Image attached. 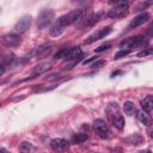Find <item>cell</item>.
Wrapping results in <instances>:
<instances>
[{"instance_id":"cell-1","label":"cell","mask_w":153,"mask_h":153,"mask_svg":"<svg viewBox=\"0 0 153 153\" xmlns=\"http://www.w3.org/2000/svg\"><path fill=\"white\" fill-rule=\"evenodd\" d=\"M81 12H82V10H73V11L63 14L62 17H60L59 20H57V23L55 25H57V26H60V27H62L65 30V27L67 25H71V24H73V23L76 22V19L80 17Z\"/></svg>"},{"instance_id":"cell-2","label":"cell","mask_w":153,"mask_h":153,"mask_svg":"<svg viewBox=\"0 0 153 153\" xmlns=\"http://www.w3.org/2000/svg\"><path fill=\"white\" fill-rule=\"evenodd\" d=\"M148 41L143 37V36H136V37H131V38H128L126 41H123L121 43V48H124L127 50H130L131 48H143L145 45H147Z\"/></svg>"},{"instance_id":"cell-3","label":"cell","mask_w":153,"mask_h":153,"mask_svg":"<svg viewBox=\"0 0 153 153\" xmlns=\"http://www.w3.org/2000/svg\"><path fill=\"white\" fill-rule=\"evenodd\" d=\"M128 12H129V4L128 2H121L109 11L108 17L112 18V19H120V18L126 17L128 14Z\"/></svg>"},{"instance_id":"cell-4","label":"cell","mask_w":153,"mask_h":153,"mask_svg":"<svg viewBox=\"0 0 153 153\" xmlns=\"http://www.w3.org/2000/svg\"><path fill=\"white\" fill-rule=\"evenodd\" d=\"M54 19V11L53 10H43L37 16V26L38 29H44L50 24V22Z\"/></svg>"},{"instance_id":"cell-5","label":"cell","mask_w":153,"mask_h":153,"mask_svg":"<svg viewBox=\"0 0 153 153\" xmlns=\"http://www.w3.org/2000/svg\"><path fill=\"white\" fill-rule=\"evenodd\" d=\"M92 18H93V12L91 10H82L80 17L76 19V22L74 23V25H75L76 29H82L85 26L91 25Z\"/></svg>"},{"instance_id":"cell-6","label":"cell","mask_w":153,"mask_h":153,"mask_svg":"<svg viewBox=\"0 0 153 153\" xmlns=\"http://www.w3.org/2000/svg\"><path fill=\"white\" fill-rule=\"evenodd\" d=\"M30 24H31V18L30 16H24L22 19H19V22L14 25L13 30H12V33L14 35H22L24 33L29 27H30Z\"/></svg>"},{"instance_id":"cell-7","label":"cell","mask_w":153,"mask_h":153,"mask_svg":"<svg viewBox=\"0 0 153 153\" xmlns=\"http://www.w3.org/2000/svg\"><path fill=\"white\" fill-rule=\"evenodd\" d=\"M110 32H111V27H110V26H105V27L98 29L96 32L91 33V35L85 39V44H91V43H93V42H96V41L103 38V37L108 36Z\"/></svg>"},{"instance_id":"cell-8","label":"cell","mask_w":153,"mask_h":153,"mask_svg":"<svg viewBox=\"0 0 153 153\" xmlns=\"http://www.w3.org/2000/svg\"><path fill=\"white\" fill-rule=\"evenodd\" d=\"M93 128H94L96 134L99 137H105L106 136V134H108V126H106L104 120H100V118L96 120L94 124H93Z\"/></svg>"},{"instance_id":"cell-9","label":"cell","mask_w":153,"mask_h":153,"mask_svg":"<svg viewBox=\"0 0 153 153\" xmlns=\"http://www.w3.org/2000/svg\"><path fill=\"white\" fill-rule=\"evenodd\" d=\"M148 19H149V13H147V12H142V13H140L139 16H136V17L129 23L128 29H129V30H130V29H135V27L142 25L143 23H146Z\"/></svg>"},{"instance_id":"cell-10","label":"cell","mask_w":153,"mask_h":153,"mask_svg":"<svg viewBox=\"0 0 153 153\" xmlns=\"http://www.w3.org/2000/svg\"><path fill=\"white\" fill-rule=\"evenodd\" d=\"M50 146L56 152H63V151H66L68 148V141L62 139V137H56V139L51 140Z\"/></svg>"},{"instance_id":"cell-11","label":"cell","mask_w":153,"mask_h":153,"mask_svg":"<svg viewBox=\"0 0 153 153\" xmlns=\"http://www.w3.org/2000/svg\"><path fill=\"white\" fill-rule=\"evenodd\" d=\"M20 42V38L18 35H14V33H11V35H5L2 37V43L11 47V45H16Z\"/></svg>"},{"instance_id":"cell-12","label":"cell","mask_w":153,"mask_h":153,"mask_svg":"<svg viewBox=\"0 0 153 153\" xmlns=\"http://www.w3.org/2000/svg\"><path fill=\"white\" fill-rule=\"evenodd\" d=\"M81 55H82L81 49L79 47H74V48H71L69 49V53H68V55H67L66 59L68 61H75V60H80Z\"/></svg>"},{"instance_id":"cell-13","label":"cell","mask_w":153,"mask_h":153,"mask_svg":"<svg viewBox=\"0 0 153 153\" xmlns=\"http://www.w3.org/2000/svg\"><path fill=\"white\" fill-rule=\"evenodd\" d=\"M136 117H137V120H139L142 124H145V126H149V124L152 123V118H151V116H149L148 112H146L145 110L136 111Z\"/></svg>"},{"instance_id":"cell-14","label":"cell","mask_w":153,"mask_h":153,"mask_svg":"<svg viewBox=\"0 0 153 153\" xmlns=\"http://www.w3.org/2000/svg\"><path fill=\"white\" fill-rule=\"evenodd\" d=\"M110 120H111V122H112L114 127H115V128H117L118 130H122V129L124 128L126 122H124V118H123V116H122V115L116 114V115H115V116H112Z\"/></svg>"},{"instance_id":"cell-15","label":"cell","mask_w":153,"mask_h":153,"mask_svg":"<svg viewBox=\"0 0 153 153\" xmlns=\"http://www.w3.org/2000/svg\"><path fill=\"white\" fill-rule=\"evenodd\" d=\"M141 106L142 110H145L146 112H149L153 110V96H147L143 98V100L141 102Z\"/></svg>"},{"instance_id":"cell-16","label":"cell","mask_w":153,"mask_h":153,"mask_svg":"<svg viewBox=\"0 0 153 153\" xmlns=\"http://www.w3.org/2000/svg\"><path fill=\"white\" fill-rule=\"evenodd\" d=\"M49 69H50V63H47V62H44V63H39L38 66H36V67L33 68L32 75L35 76V75L43 74V73H45V72L49 71Z\"/></svg>"},{"instance_id":"cell-17","label":"cell","mask_w":153,"mask_h":153,"mask_svg":"<svg viewBox=\"0 0 153 153\" xmlns=\"http://www.w3.org/2000/svg\"><path fill=\"white\" fill-rule=\"evenodd\" d=\"M123 110H124L126 115H129V116H133V115L136 112V108H135L134 103L130 102V100L124 102V104H123Z\"/></svg>"},{"instance_id":"cell-18","label":"cell","mask_w":153,"mask_h":153,"mask_svg":"<svg viewBox=\"0 0 153 153\" xmlns=\"http://www.w3.org/2000/svg\"><path fill=\"white\" fill-rule=\"evenodd\" d=\"M86 140H87V134H85V133H78L73 136V141L75 143H81Z\"/></svg>"},{"instance_id":"cell-19","label":"cell","mask_w":153,"mask_h":153,"mask_svg":"<svg viewBox=\"0 0 153 153\" xmlns=\"http://www.w3.org/2000/svg\"><path fill=\"white\" fill-rule=\"evenodd\" d=\"M69 49H71V48H62L61 50H59V51L54 55V59H56V60H57V59H63V57L66 59L67 55H68V53H69Z\"/></svg>"},{"instance_id":"cell-20","label":"cell","mask_w":153,"mask_h":153,"mask_svg":"<svg viewBox=\"0 0 153 153\" xmlns=\"http://www.w3.org/2000/svg\"><path fill=\"white\" fill-rule=\"evenodd\" d=\"M19 149H20V152H22V153H30V152H31V149H32V146H31V143H30V142L24 141V142H22V143H20Z\"/></svg>"},{"instance_id":"cell-21","label":"cell","mask_w":153,"mask_h":153,"mask_svg":"<svg viewBox=\"0 0 153 153\" xmlns=\"http://www.w3.org/2000/svg\"><path fill=\"white\" fill-rule=\"evenodd\" d=\"M149 54H153V48H146L145 50H142L141 53H139L137 56L141 57V56H146V55H149Z\"/></svg>"},{"instance_id":"cell-22","label":"cell","mask_w":153,"mask_h":153,"mask_svg":"<svg viewBox=\"0 0 153 153\" xmlns=\"http://www.w3.org/2000/svg\"><path fill=\"white\" fill-rule=\"evenodd\" d=\"M129 51H130V50H121V51H118L117 54H115V59H116V60H117V59H121V57L128 55Z\"/></svg>"},{"instance_id":"cell-23","label":"cell","mask_w":153,"mask_h":153,"mask_svg":"<svg viewBox=\"0 0 153 153\" xmlns=\"http://www.w3.org/2000/svg\"><path fill=\"white\" fill-rule=\"evenodd\" d=\"M109 48H110V44H102L100 47H98V48L96 49V53L104 51V50H106V49H109Z\"/></svg>"},{"instance_id":"cell-24","label":"cell","mask_w":153,"mask_h":153,"mask_svg":"<svg viewBox=\"0 0 153 153\" xmlns=\"http://www.w3.org/2000/svg\"><path fill=\"white\" fill-rule=\"evenodd\" d=\"M104 65H105V61L104 60H99V61H97V62H94L92 65V68H99V67H102Z\"/></svg>"},{"instance_id":"cell-25","label":"cell","mask_w":153,"mask_h":153,"mask_svg":"<svg viewBox=\"0 0 153 153\" xmlns=\"http://www.w3.org/2000/svg\"><path fill=\"white\" fill-rule=\"evenodd\" d=\"M147 33H148L149 36H152V35H153V23L148 26V29H147Z\"/></svg>"},{"instance_id":"cell-26","label":"cell","mask_w":153,"mask_h":153,"mask_svg":"<svg viewBox=\"0 0 153 153\" xmlns=\"http://www.w3.org/2000/svg\"><path fill=\"white\" fill-rule=\"evenodd\" d=\"M97 59V56H93V57H91V59H88V60H85L84 61V65H87V63H90L91 61H93V60H96Z\"/></svg>"},{"instance_id":"cell-27","label":"cell","mask_w":153,"mask_h":153,"mask_svg":"<svg viewBox=\"0 0 153 153\" xmlns=\"http://www.w3.org/2000/svg\"><path fill=\"white\" fill-rule=\"evenodd\" d=\"M140 153H152V152L151 151H141Z\"/></svg>"}]
</instances>
